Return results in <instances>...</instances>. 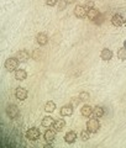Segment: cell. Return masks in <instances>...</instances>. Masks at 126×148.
<instances>
[{
	"label": "cell",
	"mask_w": 126,
	"mask_h": 148,
	"mask_svg": "<svg viewBox=\"0 0 126 148\" xmlns=\"http://www.w3.org/2000/svg\"><path fill=\"white\" fill-rule=\"evenodd\" d=\"M20 61L16 58V57H10V58H8L6 61H5V69L8 72H10V73H12V72H15V71H17L19 69V66H20Z\"/></svg>",
	"instance_id": "1"
},
{
	"label": "cell",
	"mask_w": 126,
	"mask_h": 148,
	"mask_svg": "<svg viewBox=\"0 0 126 148\" xmlns=\"http://www.w3.org/2000/svg\"><path fill=\"white\" fill-rule=\"evenodd\" d=\"M99 128H100V122L98 121L96 117L88 120V122H87V130L90 133H96L98 131H99Z\"/></svg>",
	"instance_id": "2"
},
{
	"label": "cell",
	"mask_w": 126,
	"mask_h": 148,
	"mask_svg": "<svg viewBox=\"0 0 126 148\" xmlns=\"http://www.w3.org/2000/svg\"><path fill=\"white\" fill-rule=\"evenodd\" d=\"M40 130L37 127H31L26 131V138L30 141H37L40 138Z\"/></svg>",
	"instance_id": "3"
},
{
	"label": "cell",
	"mask_w": 126,
	"mask_h": 148,
	"mask_svg": "<svg viewBox=\"0 0 126 148\" xmlns=\"http://www.w3.org/2000/svg\"><path fill=\"white\" fill-rule=\"evenodd\" d=\"M6 115L10 119H16L19 115H20V110H19V108L16 105L11 104V105H9L6 108Z\"/></svg>",
	"instance_id": "4"
},
{
	"label": "cell",
	"mask_w": 126,
	"mask_h": 148,
	"mask_svg": "<svg viewBox=\"0 0 126 148\" xmlns=\"http://www.w3.org/2000/svg\"><path fill=\"white\" fill-rule=\"evenodd\" d=\"M27 95H29V92H27V90L25 89V88H22V86L16 88V90H15L16 99H19L20 101H24L25 99H27Z\"/></svg>",
	"instance_id": "5"
},
{
	"label": "cell",
	"mask_w": 126,
	"mask_h": 148,
	"mask_svg": "<svg viewBox=\"0 0 126 148\" xmlns=\"http://www.w3.org/2000/svg\"><path fill=\"white\" fill-rule=\"evenodd\" d=\"M15 57H16L21 63H25V62L29 61L30 54H29V52H27V51H25V49H20V51H17V52H16V56H15Z\"/></svg>",
	"instance_id": "6"
},
{
	"label": "cell",
	"mask_w": 126,
	"mask_h": 148,
	"mask_svg": "<svg viewBox=\"0 0 126 148\" xmlns=\"http://www.w3.org/2000/svg\"><path fill=\"white\" fill-rule=\"evenodd\" d=\"M87 12H88V10L84 8V5H77L76 9H74V15L78 18H84L87 16Z\"/></svg>",
	"instance_id": "7"
},
{
	"label": "cell",
	"mask_w": 126,
	"mask_h": 148,
	"mask_svg": "<svg viewBox=\"0 0 126 148\" xmlns=\"http://www.w3.org/2000/svg\"><path fill=\"white\" fill-rule=\"evenodd\" d=\"M111 24H113L114 26H116V27H120V26H123L125 24V20L120 14H114L113 17H111Z\"/></svg>",
	"instance_id": "8"
},
{
	"label": "cell",
	"mask_w": 126,
	"mask_h": 148,
	"mask_svg": "<svg viewBox=\"0 0 126 148\" xmlns=\"http://www.w3.org/2000/svg\"><path fill=\"white\" fill-rule=\"evenodd\" d=\"M73 108L74 106L71 104H67V105H63L61 108V115L62 116H72L73 115Z\"/></svg>",
	"instance_id": "9"
},
{
	"label": "cell",
	"mask_w": 126,
	"mask_h": 148,
	"mask_svg": "<svg viewBox=\"0 0 126 148\" xmlns=\"http://www.w3.org/2000/svg\"><path fill=\"white\" fill-rule=\"evenodd\" d=\"M101 15V14L99 12V10L98 9H95V8H93V9H90V10H88V12H87V17L89 18V20H92V21H96L98 20V17H99Z\"/></svg>",
	"instance_id": "10"
},
{
	"label": "cell",
	"mask_w": 126,
	"mask_h": 148,
	"mask_svg": "<svg viewBox=\"0 0 126 148\" xmlns=\"http://www.w3.org/2000/svg\"><path fill=\"white\" fill-rule=\"evenodd\" d=\"M56 130L52 128V130H46V132H45V135H43V138H45V141L46 142H52L54 138H56Z\"/></svg>",
	"instance_id": "11"
},
{
	"label": "cell",
	"mask_w": 126,
	"mask_h": 148,
	"mask_svg": "<svg viewBox=\"0 0 126 148\" xmlns=\"http://www.w3.org/2000/svg\"><path fill=\"white\" fill-rule=\"evenodd\" d=\"M77 141V133L74 131H69L67 132L66 135H64V142L66 143H69V145H72Z\"/></svg>",
	"instance_id": "12"
},
{
	"label": "cell",
	"mask_w": 126,
	"mask_h": 148,
	"mask_svg": "<svg viewBox=\"0 0 126 148\" xmlns=\"http://www.w3.org/2000/svg\"><path fill=\"white\" fill-rule=\"evenodd\" d=\"M64 126H66V121H64L63 119H57V120H54V122L52 125V128H54L57 132H59L64 128Z\"/></svg>",
	"instance_id": "13"
},
{
	"label": "cell",
	"mask_w": 126,
	"mask_h": 148,
	"mask_svg": "<svg viewBox=\"0 0 126 148\" xmlns=\"http://www.w3.org/2000/svg\"><path fill=\"white\" fill-rule=\"evenodd\" d=\"M36 42L39 43L40 46H45L48 43V36L43 34V32H41V34H39L36 36Z\"/></svg>",
	"instance_id": "14"
},
{
	"label": "cell",
	"mask_w": 126,
	"mask_h": 148,
	"mask_svg": "<svg viewBox=\"0 0 126 148\" xmlns=\"http://www.w3.org/2000/svg\"><path fill=\"white\" fill-rule=\"evenodd\" d=\"M100 58L103 61H110V59L113 58V51L109 48H104L100 52Z\"/></svg>",
	"instance_id": "15"
},
{
	"label": "cell",
	"mask_w": 126,
	"mask_h": 148,
	"mask_svg": "<svg viewBox=\"0 0 126 148\" xmlns=\"http://www.w3.org/2000/svg\"><path fill=\"white\" fill-rule=\"evenodd\" d=\"M81 114L84 117H90L93 115V108L90 105H83L81 109Z\"/></svg>",
	"instance_id": "16"
},
{
	"label": "cell",
	"mask_w": 126,
	"mask_h": 148,
	"mask_svg": "<svg viewBox=\"0 0 126 148\" xmlns=\"http://www.w3.org/2000/svg\"><path fill=\"white\" fill-rule=\"evenodd\" d=\"M26 78H27V72L25 69H17V71H15V79L16 80L22 82V80H25Z\"/></svg>",
	"instance_id": "17"
},
{
	"label": "cell",
	"mask_w": 126,
	"mask_h": 148,
	"mask_svg": "<svg viewBox=\"0 0 126 148\" xmlns=\"http://www.w3.org/2000/svg\"><path fill=\"white\" fill-rule=\"evenodd\" d=\"M105 111H104V108H101V106H96V108L93 109V116L96 117V119H100L104 116Z\"/></svg>",
	"instance_id": "18"
},
{
	"label": "cell",
	"mask_w": 126,
	"mask_h": 148,
	"mask_svg": "<svg viewBox=\"0 0 126 148\" xmlns=\"http://www.w3.org/2000/svg\"><path fill=\"white\" fill-rule=\"evenodd\" d=\"M53 122H54V120H53V117L52 116H46V117H43L42 119V121H41V125L43 127H46V128H48V127H51L53 125Z\"/></svg>",
	"instance_id": "19"
},
{
	"label": "cell",
	"mask_w": 126,
	"mask_h": 148,
	"mask_svg": "<svg viewBox=\"0 0 126 148\" xmlns=\"http://www.w3.org/2000/svg\"><path fill=\"white\" fill-rule=\"evenodd\" d=\"M56 110V103L54 101H47V103L45 104V111L46 112H53Z\"/></svg>",
	"instance_id": "20"
},
{
	"label": "cell",
	"mask_w": 126,
	"mask_h": 148,
	"mask_svg": "<svg viewBox=\"0 0 126 148\" xmlns=\"http://www.w3.org/2000/svg\"><path fill=\"white\" fill-rule=\"evenodd\" d=\"M78 98L81 101H83V103H87L88 100H90V94L88 91H81L78 95Z\"/></svg>",
	"instance_id": "21"
},
{
	"label": "cell",
	"mask_w": 126,
	"mask_h": 148,
	"mask_svg": "<svg viewBox=\"0 0 126 148\" xmlns=\"http://www.w3.org/2000/svg\"><path fill=\"white\" fill-rule=\"evenodd\" d=\"M118 58L120 61H126V48L121 47L118 49Z\"/></svg>",
	"instance_id": "22"
},
{
	"label": "cell",
	"mask_w": 126,
	"mask_h": 148,
	"mask_svg": "<svg viewBox=\"0 0 126 148\" xmlns=\"http://www.w3.org/2000/svg\"><path fill=\"white\" fill-rule=\"evenodd\" d=\"M81 138L83 141H88L90 138V132L88 131V130H83V131L81 132Z\"/></svg>",
	"instance_id": "23"
},
{
	"label": "cell",
	"mask_w": 126,
	"mask_h": 148,
	"mask_svg": "<svg viewBox=\"0 0 126 148\" xmlns=\"http://www.w3.org/2000/svg\"><path fill=\"white\" fill-rule=\"evenodd\" d=\"M94 6H95V4L93 0H87V1L84 3V8H85L87 10H90V9H93Z\"/></svg>",
	"instance_id": "24"
},
{
	"label": "cell",
	"mask_w": 126,
	"mask_h": 148,
	"mask_svg": "<svg viewBox=\"0 0 126 148\" xmlns=\"http://www.w3.org/2000/svg\"><path fill=\"white\" fill-rule=\"evenodd\" d=\"M58 6H59V10H64V8L67 6V1H66V0H59V1H58Z\"/></svg>",
	"instance_id": "25"
},
{
	"label": "cell",
	"mask_w": 126,
	"mask_h": 148,
	"mask_svg": "<svg viewBox=\"0 0 126 148\" xmlns=\"http://www.w3.org/2000/svg\"><path fill=\"white\" fill-rule=\"evenodd\" d=\"M59 0H46V4H47L48 6H54V5H57Z\"/></svg>",
	"instance_id": "26"
},
{
	"label": "cell",
	"mask_w": 126,
	"mask_h": 148,
	"mask_svg": "<svg viewBox=\"0 0 126 148\" xmlns=\"http://www.w3.org/2000/svg\"><path fill=\"white\" fill-rule=\"evenodd\" d=\"M79 98H72L71 99V105H73V106H77L78 104H79Z\"/></svg>",
	"instance_id": "27"
},
{
	"label": "cell",
	"mask_w": 126,
	"mask_h": 148,
	"mask_svg": "<svg viewBox=\"0 0 126 148\" xmlns=\"http://www.w3.org/2000/svg\"><path fill=\"white\" fill-rule=\"evenodd\" d=\"M66 1H67V4H73V3H76L77 0H66Z\"/></svg>",
	"instance_id": "28"
},
{
	"label": "cell",
	"mask_w": 126,
	"mask_h": 148,
	"mask_svg": "<svg viewBox=\"0 0 126 148\" xmlns=\"http://www.w3.org/2000/svg\"><path fill=\"white\" fill-rule=\"evenodd\" d=\"M124 47H125V48H126V40H125V41H124Z\"/></svg>",
	"instance_id": "29"
},
{
	"label": "cell",
	"mask_w": 126,
	"mask_h": 148,
	"mask_svg": "<svg viewBox=\"0 0 126 148\" xmlns=\"http://www.w3.org/2000/svg\"><path fill=\"white\" fill-rule=\"evenodd\" d=\"M125 25H126V20H125Z\"/></svg>",
	"instance_id": "30"
}]
</instances>
